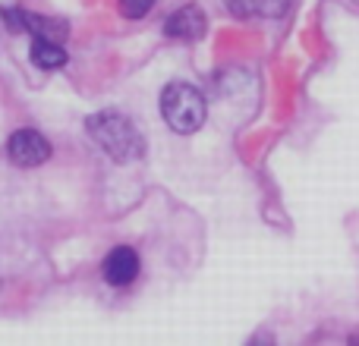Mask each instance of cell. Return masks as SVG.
I'll list each match as a JSON object with an SVG mask.
<instances>
[{"label": "cell", "instance_id": "6da1fadb", "mask_svg": "<svg viewBox=\"0 0 359 346\" xmlns=\"http://www.w3.org/2000/svg\"><path fill=\"white\" fill-rule=\"evenodd\" d=\"M88 136H92L95 142H98V148L104 151V155H111L114 161H136L145 148L142 132L136 130V123L114 111L88 117Z\"/></svg>", "mask_w": 359, "mask_h": 346}, {"label": "cell", "instance_id": "7a4b0ae2", "mask_svg": "<svg viewBox=\"0 0 359 346\" xmlns=\"http://www.w3.org/2000/svg\"><path fill=\"white\" fill-rule=\"evenodd\" d=\"M161 113L164 123L174 132H196L205 123V98L189 82H170L161 95Z\"/></svg>", "mask_w": 359, "mask_h": 346}, {"label": "cell", "instance_id": "3957f363", "mask_svg": "<svg viewBox=\"0 0 359 346\" xmlns=\"http://www.w3.org/2000/svg\"><path fill=\"white\" fill-rule=\"evenodd\" d=\"M6 155L16 167H38L50 158V145L38 130H16L6 142Z\"/></svg>", "mask_w": 359, "mask_h": 346}, {"label": "cell", "instance_id": "277c9868", "mask_svg": "<svg viewBox=\"0 0 359 346\" xmlns=\"http://www.w3.org/2000/svg\"><path fill=\"white\" fill-rule=\"evenodd\" d=\"M205 32H208V19H205V13L198 10L196 4L180 6V10H174L168 16V22H164V35L177 38V41H198Z\"/></svg>", "mask_w": 359, "mask_h": 346}, {"label": "cell", "instance_id": "5b68a950", "mask_svg": "<svg viewBox=\"0 0 359 346\" xmlns=\"http://www.w3.org/2000/svg\"><path fill=\"white\" fill-rule=\"evenodd\" d=\"M101 274L111 286H130L139 277V255L130 246H117L101 265Z\"/></svg>", "mask_w": 359, "mask_h": 346}, {"label": "cell", "instance_id": "8992f818", "mask_svg": "<svg viewBox=\"0 0 359 346\" xmlns=\"http://www.w3.org/2000/svg\"><path fill=\"white\" fill-rule=\"evenodd\" d=\"M227 10L240 19H252V16H262V19H278L290 10V0H224Z\"/></svg>", "mask_w": 359, "mask_h": 346}, {"label": "cell", "instance_id": "52a82bcc", "mask_svg": "<svg viewBox=\"0 0 359 346\" xmlns=\"http://www.w3.org/2000/svg\"><path fill=\"white\" fill-rule=\"evenodd\" d=\"M25 32H32L35 38H44V41H57L69 35V22L60 16H41V13H25Z\"/></svg>", "mask_w": 359, "mask_h": 346}, {"label": "cell", "instance_id": "ba28073f", "mask_svg": "<svg viewBox=\"0 0 359 346\" xmlns=\"http://www.w3.org/2000/svg\"><path fill=\"white\" fill-rule=\"evenodd\" d=\"M32 63L41 69H60V67H67V50L57 41L35 38V41H32Z\"/></svg>", "mask_w": 359, "mask_h": 346}, {"label": "cell", "instance_id": "9c48e42d", "mask_svg": "<svg viewBox=\"0 0 359 346\" xmlns=\"http://www.w3.org/2000/svg\"><path fill=\"white\" fill-rule=\"evenodd\" d=\"M155 6V0H120V13L126 19H142Z\"/></svg>", "mask_w": 359, "mask_h": 346}]
</instances>
